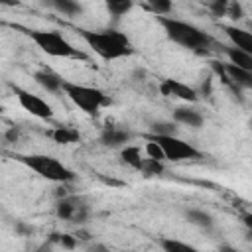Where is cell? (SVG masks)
I'll list each match as a JSON object with an SVG mask.
<instances>
[{
	"label": "cell",
	"mask_w": 252,
	"mask_h": 252,
	"mask_svg": "<svg viewBox=\"0 0 252 252\" xmlns=\"http://www.w3.org/2000/svg\"><path fill=\"white\" fill-rule=\"evenodd\" d=\"M55 215L61 220L83 224L91 215V207L83 197H63L55 207Z\"/></svg>",
	"instance_id": "52a82bcc"
},
{
	"label": "cell",
	"mask_w": 252,
	"mask_h": 252,
	"mask_svg": "<svg viewBox=\"0 0 252 252\" xmlns=\"http://www.w3.org/2000/svg\"><path fill=\"white\" fill-rule=\"evenodd\" d=\"M32 41L51 57H83L59 32L55 30H32L28 32Z\"/></svg>",
	"instance_id": "5b68a950"
},
{
	"label": "cell",
	"mask_w": 252,
	"mask_h": 252,
	"mask_svg": "<svg viewBox=\"0 0 252 252\" xmlns=\"http://www.w3.org/2000/svg\"><path fill=\"white\" fill-rule=\"evenodd\" d=\"M49 136H51L53 142H57V144H75V142H79V138H81L79 130L73 128V126H57L55 130L49 132Z\"/></svg>",
	"instance_id": "2e32d148"
},
{
	"label": "cell",
	"mask_w": 252,
	"mask_h": 252,
	"mask_svg": "<svg viewBox=\"0 0 252 252\" xmlns=\"http://www.w3.org/2000/svg\"><path fill=\"white\" fill-rule=\"evenodd\" d=\"M14 93H16V96H18V102L22 104V108L28 110L32 116L41 118V120L53 118V108H51V104H47L41 96L32 94L30 91L20 89V87H14Z\"/></svg>",
	"instance_id": "ba28073f"
},
{
	"label": "cell",
	"mask_w": 252,
	"mask_h": 252,
	"mask_svg": "<svg viewBox=\"0 0 252 252\" xmlns=\"http://www.w3.org/2000/svg\"><path fill=\"white\" fill-rule=\"evenodd\" d=\"M222 69L226 73V77L240 89H252V71L250 69H242L234 63H222Z\"/></svg>",
	"instance_id": "7c38bea8"
},
{
	"label": "cell",
	"mask_w": 252,
	"mask_h": 252,
	"mask_svg": "<svg viewBox=\"0 0 252 252\" xmlns=\"http://www.w3.org/2000/svg\"><path fill=\"white\" fill-rule=\"evenodd\" d=\"M63 93L67 94V98L75 106H79L89 116H96L100 112V108L108 104L106 94L100 89H94V87H87V85L65 81L63 83Z\"/></svg>",
	"instance_id": "277c9868"
},
{
	"label": "cell",
	"mask_w": 252,
	"mask_h": 252,
	"mask_svg": "<svg viewBox=\"0 0 252 252\" xmlns=\"http://www.w3.org/2000/svg\"><path fill=\"white\" fill-rule=\"evenodd\" d=\"M120 159H122V163H126V165H130L132 169H142V161H144V158H142V152H140V148H136V146H126L122 152H120Z\"/></svg>",
	"instance_id": "ac0fdd59"
},
{
	"label": "cell",
	"mask_w": 252,
	"mask_h": 252,
	"mask_svg": "<svg viewBox=\"0 0 252 252\" xmlns=\"http://www.w3.org/2000/svg\"><path fill=\"white\" fill-rule=\"evenodd\" d=\"M159 93L163 96H175V98L185 100V102H195L199 98V93L193 87H189L177 79H163L159 85Z\"/></svg>",
	"instance_id": "9c48e42d"
},
{
	"label": "cell",
	"mask_w": 252,
	"mask_h": 252,
	"mask_svg": "<svg viewBox=\"0 0 252 252\" xmlns=\"http://www.w3.org/2000/svg\"><path fill=\"white\" fill-rule=\"evenodd\" d=\"M159 246L167 252H191L193 250V246H189L185 242H179V240H173V238H161Z\"/></svg>",
	"instance_id": "603a6c76"
},
{
	"label": "cell",
	"mask_w": 252,
	"mask_h": 252,
	"mask_svg": "<svg viewBox=\"0 0 252 252\" xmlns=\"http://www.w3.org/2000/svg\"><path fill=\"white\" fill-rule=\"evenodd\" d=\"M140 171H144L146 175H161L163 173V163H161V159H154V158L148 156V158H144Z\"/></svg>",
	"instance_id": "7402d4cb"
},
{
	"label": "cell",
	"mask_w": 252,
	"mask_h": 252,
	"mask_svg": "<svg viewBox=\"0 0 252 252\" xmlns=\"http://www.w3.org/2000/svg\"><path fill=\"white\" fill-rule=\"evenodd\" d=\"M79 33L87 41V45L98 57H102L106 61L128 57L132 53V43L122 32H116V30H100V32L79 30Z\"/></svg>",
	"instance_id": "6da1fadb"
},
{
	"label": "cell",
	"mask_w": 252,
	"mask_h": 252,
	"mask_svg": "<svg viewBox=\"0 0 252 252\" xmlns=\"http://www.w3.org/2000/svg\"><path fill=\"white\" fill-rule=\"evenodd\" d=\"M226 16H228V18H232V20H240V18L244 16V12H242V8H240V4H238L236 0H228Z\"/></svg>",
	"instance_id": "83f0119b"
},
{
	"label": "cell",
	"mask_w": 252,
	"mask_h": 252,
	"mask_svg": "<svg viewBox=\"0 0 252 252\" xmlns=\"http://www.w3.org/2000/svg\"><path fill=\"white\" fill-rule=\"evenodd\" d=\"M26 167H30L32 171H35L39 177L53 181V183H67L75 179V173L63 165L57 158L53 156H45V154H30V156H16Z\"/></svg>",
	"instance_id": "3957f363"
},
{
	"label": "cell",
	"mask_w": 252,
	"mask_h": 252,
	"mask_svg": "<svg viewBox=\"0 0 252 252\" xmlns=\"http://www.w3.org/2000/svg\"><path fill=\"white\" fill-rule=\"evenodd\" d=\"M242 222H244V226L252 232V213H246V215H242Z\"/></svg>",
	"instance_id": "f1b7e54d"
},
{
	"label": "cell",
	"mask_w": 252,
	"mask_h": 252,
	"mask_svg": "<svg viewBox=\"0 0 252 252\" xmlns=\"http://www.w3.org/2000/svg\"><path fill=\"white\" fill-rule=\"evenodd\" d=\"M203 4L217 16V18H222L226 16V8H228V0H203Z\"/></svg>",
	"instance_id": "d4e9b609"
},
{
	"label": "cell",
	"mask_w": 252,
	"mask_h": 252,
	"mask_svg": "<svg viewBox=\"0 0 252 252\" xmlns=\"http://www.w3.org/2000/svg\"><path fill=\"white\" fill-rule=\"evenodd\" d=\"M146 2H148L150 10H152L156 16H165V14H169L171 8H173L171 0H146Z\"/></svg>",
	"instance_id": "cb8c5ba5"
},
{
	"label": "cell",
	"mask_w": 252,
	"mask_h": 252,
	"mask_svg": "<svg viewBox=\"0 0 252 252\" xmlns=\"http://www.w3.org/2000/svg\"><path fill=\"white\" fill-rule=\"evenodd\" d=\"M16 138H18V132H16V130H10V132L6 134V140H8V142H10V140H16Z\"/></svg>",
	"instance_id": "f546056e"
},
{
	"label": "cell",
	"mask_w": 252,
	"mask_h": 252,
	"mask_svg": "<svg viewBox=\"0 0 252 252\" xmlns=\"http://www.w3.org/2000/svg\"><path fill=\"white\" fill-rule=\"evenodd\" d=\"M185 219H187L191 224L201 226V228H211L213 222H215L213 217H211L209 213L201 211V209H189V211H185Z\"/></svg>",
	"instance_id": "ffe728a7"
},
{
	"label": "cell",
	"mask_w": 252,
	"mask_h": 252,
	"mask_svg": "<svg viewBox=\"0 0 252 252\" xmlns=\"http://www.w3.org/2000/svg\"><path fill=\"white\" fill-rule=\"evenodd\" d=\"M173 120L179 122V124H185L189 128H201L203 126V114L195 108H189V106H179L173 110Z\"/></svg>",
	"instance_id": "4fadbf2b"
},
{
	"label": "cell",
	"mask_w": 252,
	"mask_h": 252,
	"mask_svg": "<svg viewBox=\"0 0 252 252\" xmlns=\"http://www.w3.org/2000/svg\"><path fill=\"white\" fill-rule=\"evenodd\" d=\"M33 79H35V83L43 89V91H47V93H61L63 91V79H61V75H57L55 71H51V69H39V71H35L33 73Z\"/></svg>",
	"instance_id": "30bf717a"
},
{
	"label": "cell",
	"mask_w": 252,
	"mask_h": 252,
	"mask_svg": "<svg viewBox=\"0 0 252 252\" xmlns=\"http://www.w3.org/2000/svg\"><path fill=\"white\" fill-rule=\"evenodd\" d=\"M175 132H177L175 120L173 122H154L150 126V134H154V136H175Z\"/></svg>",
	"instance_id": "44dd1931"
},
{
	"label": "cell",
	"mask_w": 252,
	"mask_h": 252,
	"mask_svg": "<svg viewBox=\"0 0 252 252\" xmlns=\"http://www.w3.org/2000/svg\"><path fill=\"white\" fill-rule=\"evenodd\" d=\"M104 6H106V12L114 20H118V18H122L124 14H128L132 10L134 0H104Z\"/></svg>",
	"instance_id": "d6986e66"
},
{
	"label": "cell",
	"mask_w": 252,
	"mask_h": 252,
	"mask_svg": "<svg viewBox=\"0 0 252 252\" xmlns=\"http://www.w3.org/2000/svg\"><path fill=\"white\" fill-rule=\"evenodd\" d=\"M156 18L161 24L165 35L181 47H187L191 51H207L213 43L209 33H205L203 30H199L197 26H193L189 22L175 20L171 16H156Z\"/></svg>",
	"instance_id": "7a4b0ae2"
},
{
	"label": "cell",
	"mask_w": 252,
	"mask_h": 252,
	"mask_svg": "<svg viewBox=\"0 0 252 252\" xmlns=\"http://www.w3.org/2000/svg\"><path fill=\"white\" fill-rule=\"evenodd\" d=\"M47 6H51L53 10H57V12H61L63 16H79L81 12H83V8H81V4L77 2V0H43Z\"/></svg>",
	"instance_id": "e0dca14e"
},
{
	"label": "cell",
	"mask_w": 252,
	"mask_h": 252,
	"mask_svg": "<svg viewBox=\"0 0 252 252\" xmlns=\"http://www.w3.org/2000/svg\"><path fill=\"white\" fill-rule=\"evenodd\" d=\"M148 142H146V154L150 156V158H154V159H165V152H163V148L156 142V140H150V138H146Z\"/></svg>",
	"instance_id": "484cf974"
},
{
	"label": "cell",
	"mask_w": 252,
	"mask_h": 252,
	"mask_svg": "<svg viewBox=\"0 0 252 252\" xmlns=\"http://www.w3.org/2000/svg\"><path fill=\"white\" fill-rule=\"evenodd\" d=\"M130 140V132L116 126H106L100 134V144L104 148H120Z\"/></svg>",
	"instance_id": "8fae6325"
},
{
	"label": "cell",
	"mask_w": 252,
	"mask_h": 252,
	"mask_svg": "<svg viewBox=\"0 0 252 252\" xmlns=\"http://www.w3.org/2000/svg\"><path fill=\"white\" fill-rule=\"evenodd\" d=\"M220 47L226 53L230 63H234V65H238L242 69H250L252 71V55L250 53H246L244 49H240L236 45H220Z\"/></svg>",
	"instance_id": "9a60e30c"
},
{
	"label": "cell",
	"mask_w": 252,
	"mask_h": 252,
	"mask_svg": "<svg viewBox=\"0 0 252 252\" xmlns=\"http://www.w3.org/2000/svg\"><path fill=\"white\" fill-rule=\"evenodd\" d=\"M224 33L228 35V39H230L232 45H236V47H240V49H244L246 53L252 55V32L240 30L236 26H226L224 28Z\"/></svg>",
	"instance_id": "5bb4252c"
},
{
	"label": "cell",
	"mask_w": 252,
	"mask_h": 252,
	"mask_svg": "<svg viewBox=\"0 0 252 252\" xmlns=\"http://www.w3.org/2000/svg\"><path fill=\"white\" fill-rule=\"evenodd\" d=\"M146 138L156 140L163 148L165 159H169V161H185V159H199L201 158V152L195 146H191L189 142L179 140L177 136H154V134H148Z\"/></svg>",
	"instance_id": "8992f818"
},
{
	"label": "cell",
	"mask_w": 252,
	"mask_h": 252,
	"mask_svg": "<svg viewBox=\"0 0 252 252\" xmlns=\"http://www.w3.org/2000/svg\"><path fill=\"white\" fill-rule=\"evenodd\" d=\"M250 128H252V118H250Z\"/></svg>",
	"instance_id": "4dcf8cb0"
},
{
	"label": "cell",
	"mask_w": 252,
	"mask_h": 252,
	"mask_svg": "<svg viewBox=\"0 0 252 252\" xmlns=\"http://www.w3.org/2000/svg\"><path fill=\"white\" fill-rule=\"evenodd\" d=\"M53 238L51 240H57L63 248H75L77 246V240H75V236H71V234H51Z\"/></svg>",
	"instance_id": "4316f807"
}]
</instances>
